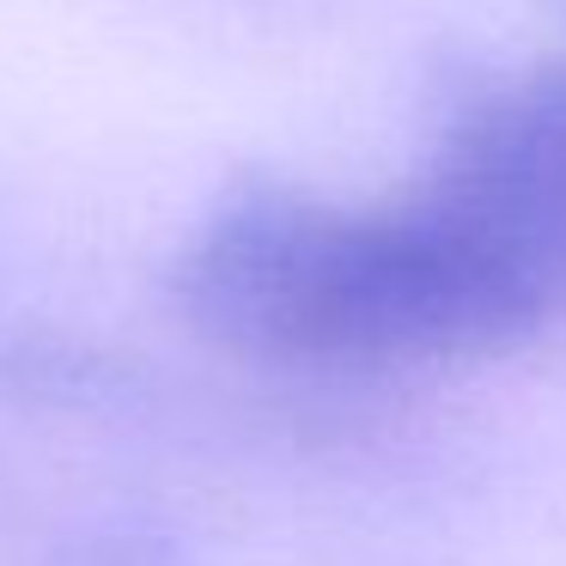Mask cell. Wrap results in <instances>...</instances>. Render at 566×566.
<instances>
[{
	"mask_svg": "<svg viewBox=\"0 0 566 566\" xmlns=\"http://www.w3.org/2000/svg\"><path fill=\"white\" fill-rule=\"evenodd\" d=\"M177 311L262 366L415 371L530 342L566 286L420 177L378 208L298 189L226 201L177 262Z\"/></svg>",
	"mask_w": 566,
	"mask_h": 566,
	"instance_id": "cell-1",
	"label": "cell"
},
{
	"mask_svg": "<svg viewBox=\"0 0 566 566\" xmlns=\"http://www.w3.org/2000/svg\"><path fill=\"white\" fill-rule=\"evenodd\" d=\"M548 31L524 74L457 111L427 184L566 286V0H548Z\"/></svg>",
	"mask_w": 566,
	"mask_h": 566,
	"instance_id": "cell-2",
	"label": "cell"
}]
</instances>
